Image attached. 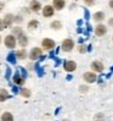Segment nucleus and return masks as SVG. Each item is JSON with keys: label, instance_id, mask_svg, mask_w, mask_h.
Returning a JSON list of instances; mask_svg holds the SVG:
<instances>
[{"label": "nucleus", "instance_id": "nucleus-29", "mask_svg": "<svg viewBox=\"0 0 113 121\" xmlns=\"http://www.w3.org/2000/svg\"><path fill=\"white\" fill-rule=\"evenodd\" d=\"M86 4H88V5H93V4H94V1H86Z\"/></svg>", "mask_w": 113, "mask_h": 121}, {"label": "nucleus", "instance_id": "nucleus-31", "mask_svg": "<svg viewBox=\"0 0 113 121\" xmlns=\"http://www.w3.org/2000/svg\"><path fill=\"white\" fill-rule=\"evenodd\" d=\"M109 25H112V26H113V18H112V20H109Z\"/></svg>", "mask_w": 113, "mask_h": 121}, {"label": "nucleus", "instance_id": "nucleus-12", "mask_svg": "<svg viewBox=\"0 0 113 121\" xmlns=\"http://www.w3.org/2000/svg\"><path fill=\"white\" fill-rule=\"evenodd\" d=\"M65 5H66V3L62 1V0H55V1H54V9L62 10L63 8H65Z\"/></svg>", "mask_w": 113, "mask_h": 121}, {"label": "nucleus", "instance_id": "nucleus-21", "mask_svg": "<svg viewBox=\"0 0 113 121\" xmlns=\"http://www.w3.org/2000/svg\"><path fill=\"white\" fill-rule=\"evenodd\" d=\"M19 93H21V95H22V97H26V98H29V97H31V91L27 89V88L21 89Z\"/></svg>", "mask_w": 113, "mask_h": 121}, {"label": "nucleus", "instance_id": "nucleus-6", "mask_svg": "<svg viewBox=\"0 0 113 121\" xmlns=\"http://www.w3.org/2000/svg\"><path fill=\"white\" fill-rule=\"evenodd\" d=\"M83 77H84V80H85L86 82H89V83L95 82V81H96V78H97V76H96L94 72H85Z\"/></svg>", "mask_w": 113, "mask_h": 121}, {"label": "nucleus", "instance_id": "nucleus-3", "mask_svg": "<svg viewBox=\"0 0 113 121\" xmlns=\"http://www.w3.org/2000/svg\"><path fill=\"white\" fill-rule=\"evenodd\" d=\"M73 47H74V42L69 38L62 42V50H65V52H70L73 49Z\"/></svg>", "mask_w": 113, "mask_h": 121}, {"label": "nucleus", "instance_id": "nucleus-8", "mask_svg": "<svg viewBox=\"0 0 113 121\" xmlns=\"http://www.w3.org/2000/svg\"><path fill=\"white\" fill-rule=\"evenodd\" d=\"M43 15L45 17H51L54 15V8L50 6V5H46L45 8L43 9Z\"/></svg>", "mask_w": 113, "mask_h": 121}, {"label": "nucleus", "instance_id": "nucleus-7", "mask_svg": "<svg viewBox=\"0 0 113 121\" xmlns=\"http://www.w3.org/2000/svg\"><path fill=\"white\" fill-rule=\"evenodd\" d=\"M63 67H65V70L68 71V72H72V71H74L77 69V64L74 61H66Z\"/></svg>", "mask_w": 113, "mask_h": 121}, {"label": "nucleus", "instance_id": "nucleus-26", "mask_svg": "<svg viewBox=\"0 0 113 121\" xmlns=\"http://www.w3.org/2000/svg\"><path fill=\"white\" fill-rule=\"evenodd\" d=\"M79 52H80V53H85V52H86V49H85V47H83V45H80V47H79Z\"/></svg>", "mask_w": 113, "mask_h": 121}, {"label": "nucleus", "instance_id": "nucleus-17", "mask_svg": "<svg viewBox=\"0 0 113 121\" xmlns=\"http://www.w3.org/2000/svg\"><path fill=\"white\" fill-rule=\"evenodd\" d=\"M16 56H17L18 59H21V60L26 59V58H27V52H26V49H21V50L16 52Z\"/></svg>", "mask_w": 113, "mask_h": 121}, {"label": "nucleus", "instance_id": "nucleus-18", "mask_svg": "<svg viewBox=\"0 0 113 121\" xmlns=\"http://www.w3.org/2000/svg\"><path fill=\"white\" fill-rule=\"evenodd\" d=\"M16 58H17V56H16V53H10L6 59H8L9 62H11V64H13V65H15V64H16Z\"/></svg>", "mask_w": 113, "mask_h": 121}, {"label": "nucleus", "instance_id": "nucleus-15", "mask_svg": "<svg viewBox=\"0 0 113 121\" xmlns=\"http://www.w3.org/2000/svg\"><path fill=\"white\" fill-rule=\"evenodd\" d=\"M4 21H5V23L8 25V27H10V26H11V23L13 22V21H15V16L11 15V13H9V15H6V16H5Z\"/></svg>", "mask_w": 113, "mask_h": 121}, {"label": "nucleus", "instance_id": "nucleus-30", "mask_svg": "<svg viewBox=\"0 0 113 121\" xmlns=\"http://www.w3.org/2000/svg\"><path fill=\"white\" fill-rule=\"evenodd\" d=\"M109 6H111V8L113 9V1H109Z\"/></svg>", "mask_w": 113, "mask_h": 121}, {"label": "nucleus", "instance_id": "nucleus-28", "mask_svg": "<svg viewBox=\"0 0 113 121\" xmlns=\"http://www.w3.org/2000/svg\"><path fill=\"white\" fill-rule=\"evenodd\" d=\"M80 91L82 92H86L88 91V87L86 86H80Z\"/></svg>", "mask_w": 113, "mask_h": 121}, {"label": "nucleus", "instance_id": "nucleus-25", "mask_svg": "<svg viewBox=\"0 0 113 121\" xmlns=\"http://www.w3.org/2000/svg\"><path fill=\"white\" fill-rule=\"evenodd\" d=\"M19 72H21V76H22L23 78L27 77V72H26V70H24L23 67H19Z\"/></svg>", "mask_w": 113, "mask_h": 121}, {"label": "nucleus", "instance_id": "nucleus-20", "mask_svg": "<svg viewBox=\"0 0 113 121\" xmlns=\"http://www.w3.org/2000/svg\"><path fill=\"white\" fill-rule=\"evenodd\" d=\"M103 18H105L103 12H96L95 15H94V20L96 21V22H100V21H102Z\"/></svg>", "mask_w": 113, "mask_h": 121}, {"label": "nucleus", "instance_id": "nucleus-16", "mask_svg": "<svg viewBox=\"0 0 113 121\" xmlns=\"http://www.w3.org/2000/svg\"><path fill=\"white\" fill-rule=\"evenodd\" d=\"M1 121H13V116L11 112H4L1 115Z\"/></svg>", "mask_w": 113, "mask_h": 121}, {"label": "nucleus", "instance_id": "nucleus-22", "mask_svg": "<svg viewBox=\"0 0 113 121\" xmlns=\"http://www.w3.org/2000/svg\"><path fill=\"white\" fill-rule=\"evenodd\" d=\"M61 27H62V23L60 22V21H54V22L51 23V28H54V30H60Z\"/></svg>", "mask_w": 113, "mask_h": 121}, {"label": "nucleus", "instance_id": "nucleus-24", "mask_svg": "<svg viewBox=\"0 0 113 121\" xmlns=\"http://www.w3.org/2000/svg\"><path fill=\"white\" fill-rule=\"evenodd\" d=\"M5 28H8V25H6L5 23V21L4 20H1V18H0V30H5Z\"/></svg>", "mask_w": 113, "mask_h": 121}, {"label": "nucleus", "instance_id": "nucleus-23", "mask_svg": "<svg viewBox=\"0 0 113 121\" xmlns=\"http://www.w3.org/2000/svg\"><path fill=\"white\" fill-rule=\"evenodd\" d=\"M94 119H95V121H105V115L103 114H97Z\"/></svg>", "mask_w": 113, "mask_h": 121}, {"label": "nucleus", "instance_id": "nucleus-5", "mask_svg": "<svg viewBox=\"0 0 113 121\" xmlns=\"http://www.w3.org/2000/svg\"><path fill=\"white\" fill-rule=\"evenodd\" d=\"M41 45H43V48L47 49V50H50V49H52L55 47V42L52 39H49V38H45L43 42H41Z\"/></svg>", "mask_w": 113, "mask_h": 121}, {"label": "nucleus", "instance_id": "nucleus-14", "mask_svg": "<svg viewBox=\"0 0 113 121\" xmlns=\"http://www.w3.org/2000/svg\"><path fill=\"white\" fill-rule=\"evenodd\" d=\"M40 9H41V5H40L39 1H32V3H31V10H32V11L38 12Z\"/></svg>", "mask_w": 113, "mask_h": 121}, {"label": "nucleus", "instance_id": "nucleus-13", "mask_svg": "<svg viewBox=\"0 0 113 121\" xmlns=\"http://www.w3.org/2000/svg\"><path fill=\"white\" fill-rule=\"evenodd\" d=\"M10 98V95H9V93H8V91L6 89H0V102H5L6 99H9Z\"/></svg>", "mask_w": 113, "mask_h": 121}, {"label": "nucleus", "instance_id": "nucleus-9", "mask_svg": "<svg viewBox=\"0 0 113 121\" xmlns=\"http://www.w3.org/2000/svg\"><path fill=\"white\" fill-rule=\"evenodd\" d=\"M91 69H93L95 72H101V71H103V65L100 61H94L91 64Z\"/></svg>", "mask_w": 113, "mask_h": 121}, {"label": "nucleus", "instance_id": "nucleus-33", "mask_svg": "<svg viewBox=\"0 0 113 121\" xmlns=\"http://www.w3.org/2000/svg\"><path fill=\"white\" fill-rule=\"evenodd\" d=\"M0 40H1V39H0Z\"/></svg>", "mask_w": 113, "mask_h": 121}, {"label": "nucleus", "instance_id": "nucleus-4", "mask_svg": "<svg viewBox=\"0 0 113 121\" xmlns=\"http://www.w3.org/2000/svg\"><path fill=\"white\" fill-rule=\"evenodd\" d=\"M41 49L40 48H33L32 50H31V54H29V59L31 60H38L39 58H41Z\"/></svg>", "mask_w": 113, "mask_h": 121}, {"label": "nucleus", "instance_id": "nucleus-32", "mask_svg": "<svg viewBox=\"0 0 113 121\" xmlns=\"http://www.w3.org/2000/svg\"><path fill=\"white\" fill-rule=\"evenodd\" d=\"M0 73H1V71H0Z\"/></svg>", "mask_w": 113, "mask_h": 121}, {"label": "nucleus", "instance_id": "nucleus-27", "mask_svg": "<svg viewBox=\"0 0 113 121\" xmlns=\"http://www.w3.org/2000/svg\"><path fill=\"white\" fill-rule=\"evenodd\" d=\"M10 75H11V70L8 69L6 70V78H10Z\"/></svg>", "mask_w": 113, "mask_h": 121}, {"label": "nucleus", "instance_id": "nucleus-2", "mask_svg": "<svg viewBox=\"0 0 113 121\" xmlns=\"http://www.w3.org/2000/svg\"><path fill=\"white\" fill-rule=\"evenodd\" d=\"M5 45L6 48H10V49H13L16 45V37L13 34H9V35H6V38H5Z\"/></svg>", "mask_w": 113, "mask_h": 121}, {"label": "nucleus", "instance_id": "nucleus-19", "mask_svg": "<svg viewBox=\"0 0 113 121\" xmlns=\"http://www.w3.org/2000/svg\"><path fill=\"white\" fill-rule=\"evenodd\" d=\"M38 25H39V22L37 20H31L29 22H28V28H29V30H35V28L38 27Z\"/></svg>", "mask_w": 113, "mask_h": 121}, {"label": "nucleus", "instance_id": "nucleus-11", "mask_svg": "<svg viewBox=\"0 0 113 121\" xmlns=\"http://www.w3.org/2000/svg\"><path fill=\"white\" fill-rule=\"evenodd\" d=\"M13 82H15L16 84H18V86H22V84L24 83V78L21 76L19 72H16L15 75H13Z\"/></svg>", "mask_w": 113, "mask_h": 121}, {"label": "nucleus", "instance_id": "nucleus-10", "mask_svg": "<svg viewBox=\"0 0 113 121\" xmlns=\"http://www.w3.org/2000/svg\"><path fill=\"white\" fill-rule=\"evenodd\" d=\"M106 32H107V28L103 25H97L96 28H95V34L96 35H103V34H106Z\"/></svg>", "mask_w": 113, "mask_h": 121}, {"label": "nucleus", "instance_id": "nucleus-1", "mask_svg": "<svg viewBox=\"0 0 113 121\" xmlns=\"http://www.w3.org/2000/svg\"><path fill=\"white\" fill-rule=\"evenodd\" d=\"M12 34L16 35V38H17V40H18V44L24 49V47L28 44V38H27V35L23 33L22 28H19V27L13 28V30H12Z\"/></svg>", "mask_w": 113, "mask_h": 121}]
</instances>
